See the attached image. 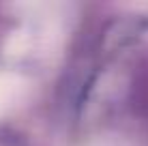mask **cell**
Returning <instances> with one entry per match:
<instances>
[{
  "instance_id": "obj_1",
  "label": "cell",
  "mask_w": 148,
  "mask_h": 146,
  "mask_svg": "<svg viewBox=\"0 0 148 146\" xmlns=\"http://www.w3.org/2000/svg\"><path fill=\"white\" fill-rule=\"evenodd\" d=\"M9 86H11V84H7V82H4V80L2 77H0V108H2V101H4V99H7V93H9Z\"/></svg>"
}]
</instances>
